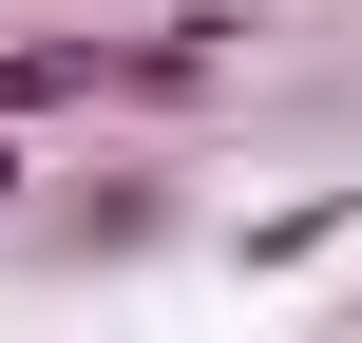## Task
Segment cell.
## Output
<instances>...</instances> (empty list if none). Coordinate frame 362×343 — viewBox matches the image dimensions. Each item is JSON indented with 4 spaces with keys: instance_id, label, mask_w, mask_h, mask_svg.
Returning <instances> with one entry per match:
<instances>
[{
    "instance_id": "6da1fadb",
    "label": "cell",
    "mask_w": 362,
    "mask_h": 343,
    "mask_svg": "<svg viewBox=\"0 0 362 343\" xmlns=\"http://www.w3.org/2000/svg\"><path fill=\"white\" fill-rule=\"evenodd\" d=\"M95 76V38H0V115H38V95H76Z\"/></svg>"
}]
</instances>
